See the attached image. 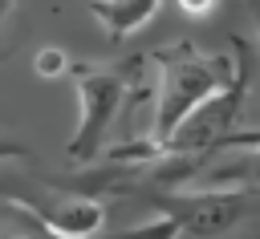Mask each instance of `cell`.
<instances>
[{"mask_svg": "<svg viewBox=\"0 0 260 239\" xmlns=\"http://www.w3.org/2000/svg\"><path fill=\"white\" fill-rule=\"evenodd\" d=\"M154 117L150 138L167 142L203 101L223 93L236 81V61L223 53H199L191 41H175L154 57Z\"/></svg>", "mask_w": 260, "mask_h": 239, "instance_id": "1", "label": "cell"}, {"mask_svg": "<svg viewBox=\"0 0 260 239\" xmlns=\"http://www.w3.org/2000/svg\"><path fill=\"white\" fill-rule=\"evenodd\" d=\"M150 57H130L118 65H93V61H73L69 77L77 85V130L65 142V158L69 162H93L102 154V142L110 134V122L118 117L126 97H146L142 81L154 73L146 69Z\"/></svg>", "mask_w": 260, "mask_h": 239, "instance_id": "2", "label": "cell"}, {"mask_svg": "<svg viewBox=\"0 0 260 239\" xmlns=\"http://www.w3.org/2000/svg\"><path fill=\"white\" fill-rule=\"evenodd\" d=\"M232 49H236V81H232L223 93H215L211 101H203L167 142L154 138L162 162H171V158H199V154H207V150H219L223 138L232 134V122H236L240 101H244V93H248V57H252V49H248L240 36L232 41Z\"/></svg>", "mask_w": 260, "mask_h": 239, "instance_id": "3", "label": "cell"}, {"mask_svg": "<svg viewBox=\"0 0 260 239\" xmlns=\"http://www.w3.org/2000/svg\"><path fill=\"white\" fill-rule=\"evenodd\" d=\"M252 190H232V186H203V190H167L158 194V211L179 223V235L207 239L228 227H236L248 211Z\"/></svg>", "mask_w": 260, "mask_h": 239, "instance_id": "4", "label": "cell"}, {"mask_svg": "<svg viewBox=\"0 0 260 239\" xmlns=\"http://www.w3.org/2000/svg\"><path fill=\"white\" fill-rule=\"evenodd\" d=\"M24 203L32 215H41L53 231L69 235V239H98L102 219H106V203L93 194H77V198H16Z\"/></svg>", "mask_w": 260, "mask_h": 239, "instance_id": "5", "label": "cell"}, {"mask_svg": "<svg viewBox=\"0 0 260 239\" xmlns=\"http://www.w3.org/2000/svg\"><path fill=\"white\" fill-rule=\"evenodd\" d=\"M158 4L162 0H89V12L110 32V41H122V36L138 32L142 24H150Z\"/></svg>", "mask_w": 260, "mask_h": 239, "instance_id": "6", "label": "cell"}, {"mask_svg": "<svg viewBox=\"0 0 260 239\" xmlns=\"http://www.w3.org/2000/svg\"><path fill=\"white\" fill-rule=\"evenodd\" d=\"M203 186H232V190H260V146L240 150L236 158L207 166L203 170Z\"/></svg>", "mask_w": 260, "mask_h": 239, "instance_id": "7", "label": "cell"}, {"mask_svg": "<svg viewBox=\"0 0 260 239\" xmlns=\"http://www.w3.org/2000/svg\"><path fill=\"white\" fill-rule=\"evenodd\" d=\"M69 57H65V49H57V45H45V49H37V57H32V69L41 73V77H61V73H69Z\"/></svg>", "mask_w": 260, "mask_h": 239, "instance_id": "8", "label": "cell"}, {"mask_svg": "<svg viewBox=\"0 0 260 239\" xmlns=\"http://www.w3.org/2000/svg\"><path fill=\"white\" fill-rule=\"evenodd\" d=\"M32 162L37 154H32V146H24L20 138H8V134H0V162Z\"/></svg>", "mask_w": 260, "mask_h": 239, "instance_id": "9", "label": "cell"}, {"mask_svg": "<svg viewBox=\"0 0 260 239\" xmlns=\"http://www.w3.org/2000/svg\"><path fill=\"white\" fill-rule=\"evenodd\" d=\"M252 146H260V130H232L219 150H252Z\"/></svg>", "mask_w": 260, "mask_h": 239, "instance_id": "10", "label": "cell"}, {"mask_svg": "<svg viewBox=\"0 0 260 239\" xmlns=\"http://www.w3.org/2000/svg\"><path fill=\"white\" fill-rule=\"evenodd\" d=\"M175 4H179L187 16H207V12H211L219 0H175Z\"/></svg>", "mask_w": 260, "mask_h": 239, "instance_id": "11", "label": "cell"}, {"mask_svg": "<svg viewBox=\"0 0 260 239\" xmlns=\"http://www.w3.org/2000/svg\"><path fill=\"white\" fill-rule=\"evenodd\" d=\"M16 8H20V0H0V32L8 28V20L16 16Z\"/></svg>", "mask_w": 260, "mask_h": 239, "instance_id": "12", "label": "cell"}, {"mask_svg": "<svg viewBox=\"0 0 260 239\" xmlns=\"http://www.w3.org/2000/svg\"><path fill=\"white\" fill-rule=\"evenodd\" d=\"M256 24H260V4H256Z\"/></svg>", "mask_w": 260, "mask_h": 239, "instance_id": "13", "label": "cell"}]
</instances>
